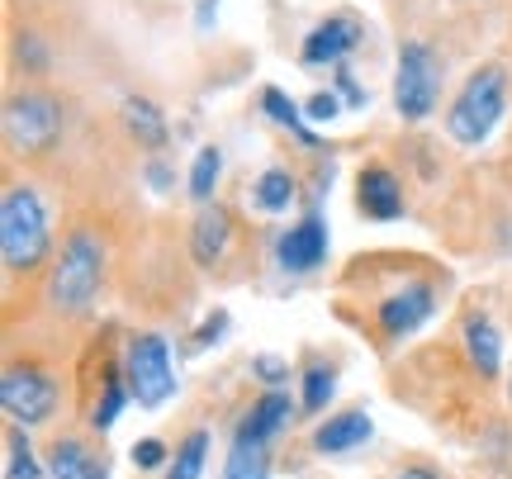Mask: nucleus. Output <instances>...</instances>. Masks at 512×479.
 Returning <instances> with one entry per match:
<instances>
[{"instance_id": "obj_1", "label": "nucleus", "mask_w": 512, "mask_h": 479, "mask_svg": "<svg viewBox=\"0 0 512 479\" xmlns=\"http://www.w3.org/2000/svg\"><path fill=\"white\" fill-rule=\"evenodd\" d=\"M0 257H5V271L15 276H34L38 266L57 257L53 219L34 181H10L0 195Z\"/></svg>"}, {"instance_id": "obj_2", "label": "nucleus", "mask_w": 512, "mask_h": 479, "mask_svg": "<svg viewBox=\"0 0 512 479\" xmlns=\"http://www.w3.org/2000/svg\"><path fill=\"white\" fill-rule=\"evenodd\" d=\"M100 290H105V242L91 228H72L48 271V304L57 314L81 318L95 309Z\"/></svg>"}, {"instance_id": "obj_3", "label": "nucleus", "mask_w": 512, "mask_h": 479, "mask_svg": "<svg viewBox=\"0 0 512 479\" xmlns=\"http://www.w3.org/2000/svg\"><path fill=\"white\" fill-rule=\"evenodd\" d=\"M508 114V67L484 62L465 76L456 100L446 105V133L456 148H484Z\"/></svg>"}, {"instance_id": "obj_4", "label": "nucleus", "mask_w": 512, "mask_h": 479, "mask_svg": "<svg viewBox=\"0 0 512 479\" xmlns=\"http://www.w3.org/2000/svg\"><path fill=\"white\" fill-rule=\"evenodd\" d=\"M441 57L432 43L422 38H408L399 43V67H394V110H399L403 124H422L432 119L441 105Z\"/></svg>"}, {"instance_id": "obj_5", "label": "nucleus", "mask_w": 512, "mask_h": 479, "mask_svg": "<svg viewBox=\"0 0 512 479\" xmlns=\"http://www.w3.org/2000/svg\"><path fill=\"white\" fill-rule=\"evenodd\" d=\"M67 129V110L62 100L48 91H15L5 105V143L19 157H48L62 143Z\"/></svg>"}, {"instance_id": "obj_6", "label": "nucleus", "mask_w": 512, "mask_h": 479, "mask_svg": "<svg viewBox=\"0 0 512 479\" xmlns=\"http://www.w3.org/2000/svg\"><path fill=\"white\" fill-rule=\"evenodd\" d=\"M124 385H128V399L138 408H162L171 404L176 394V366H171V347H166L162 332H133L124 342Z\"/></svg>"}, {"instance_id": "obj_7", "label": "nucleus", "mask_w": 512, "mask_h": 479, "mask_svg": "<svg viewBox=\"0 0 512 479\" xmlns=\"http://www.w3.org/2000/svg\"><path fill=\"white\" fill-rule=\"evenodd\" d=\"M62 404V385L53 380V370L34 366V361H10L0 375V408L10 427H38L48 423Z\"/></svg>"}, {"instance_id": "obj_8", "label": "nucleus", "mask_w": 512, "mask_h": 479, "mask_svg": "<svg viewBox=\"0 0 512 479\" xmlns=\"http://www.w3.org/2000/svg\"><path fill=\"white\" fill-rule=\"evenodd\" d=\"M432 309H437V285L432 280H408V285L389 290L375 304V323H380L384 342H403L432 318Z\"/></svg>"}, {"instance_id": "obj_9", "label": "nucleus", "mask_w": 512, "mask_h": 479, "mask_svg": "<svg viewBox=\"0 0 512 479\" xmlns=\"http://www.w3.org/2000/svg\"><path fill=\"white\" fill-rule=\"evenodd\" d=\"M361 38H366V29L356 15H328L304 34L299 62L304 67H347V57L361 48Z\"/></svg>"}, {"instance_id": "obj_10", "label": "nucleus", "mask_w": 512, "mask_h": 479, "mask_svg": "<svg viewBox=\"0 0 512 479\" xmlns=\"http://www.w3.org/2000/svg\"><path fill=\"white\" fill-rule=\"evenodd\" d=\"M275 261H280V271H290V276H309V271H318V266L328 261V223H323L318 209L280 233Z\"/></svg>"}, {"instance_id": "obj_11", "label": "nucleus", "mask_w": 512, "mask_h": 479, "mask_svg": "<svg viewBox=\"0 0 512 479\" xmlns=\"http://www.w3.org/2000/svg\"><path fill=\"white\" fill-rule=\"evenodd\" d=\"M356 209L370 223H394L403 214V185L384 162L361 166V176H356Z\"/></svg>"}, {"instance_id": "obj_12", "label": "nucleus", "mask_w": 512, "mask_h": 479, "mask_svg": "<svg viewBox=\"0 0 512 479\" xmlns=\"http://www.w3.org/2000/svg\"><path fill=\"white\" fill-rule=\"evenodd\" d=\"M294 418V399L285 394V389H266L261 399H252L247 404V413L238 418V427H233V442H247V446H271L275 432Z\"/></svg>"}, {"instance_id": "obj_13", "label": "nucleus", "mask_w": 512, "mask_h": 479, "mask_svg": "<svg viewBox=\"0 0 512 479\" xmlns=\"http://www.w3.org/2000/svg\"><path fill=\"white\" fill-rule=\"evenodd\" d=\"M48 479H110V456L86 437H57L48 446Z\"/></svg>"}, {"instance_id": "obj_14", "label": "nucleus", "mask_w": 512, "mask_h": 479, "mask_svg": "<svg viewBox=\"0 0 512 479\" xmlns=\"http://www.w3.org/2000/svg\"><path fill=\"white\" fill-rule=\"evenodd\" d=\"M370 432H375V423H370L366 408H342V413H332L328 423H318L313 451H323V456H347V451L370 442Z\"/></svg>"}, {"instance_id": "obj_15", "label": "nucleus", "mask_w": 512, "mask_h": 479, "mask_svg": "<svg viewBox=\"0 0 512 479\" xmlns=\"http://www.w3.org/2000/svg\"><path fill=\"white\" fill-rule=\"evenodd\" d=\"M228 242H233V214L223 204H204L195 214V223H190V257H195V266L223 261Z\"/></svg>"}, {"instance_id": "obj_16", "label": "nucleus", "mask_w": 512, "mask_h": 479, "mask_svg": "<svg viewBox=\"0 0 512 479\" xmlns=\"http://www.w3.org/2000/svg\"><path fill=\"white\" fill-rule=\"evenodd\" d=\"M124 129L128 138L147 152H162L171 143V129H166V110L157 100H147V95H128L124 100Z\"/></svg>"}, {"instance_id": "obj_17", "label": "nucleus", "mask_w": 512, "mask_h": 479, "mask_svg": "<svg viewBox=\"0 0 512 479\" xmlns=\"http://www.w3.org/2000/svg\"><path fill=\"white\" fill-rule=\"evenodd\" d=\"M465 356H470V366L479 370V380H494L498 370H503V337H498L489 314L465 318Z\"/></svg>"}, {"instance_id": "obj_18", "label": "nucleus", "mask_w": 512, "mask_h": 479, "mask_svg": "<svg viewBox=\"0 0 512 479\" xmlns=\"http://www.w3.org/2000/svg\"><path fill=\"white\" fill-rule=\"evenodd\" d=\"M124 404H133V399H128V385H124V366H105V380H100V399H95L91 413H86L91 432H110V427L119 423Z\"/></svg>"}, {"instance_id": "obj_19", "label": "nucleus", "mask_w": 512, "mask_h": 479, "mask_svg": "<svg viewBox=\"0 0 512 479\" xmlns=\"http://www.w3.org/2000/svg\"><path fill=\"white\" fill-rule=\"evenodd\" d=\"M294 195H299V181H294V171H285V166H266L252 185V204L261 214H285L294 204Z\"/></svg>"}, {"instance_id": "obj_20", "label": "nucleus", "mask_w": 512, "mask_h": 479, "mask_svg": "<svg viewBox=\"0 0 512 479\" xmlns=\"http://www.w3.org/2000/svg\"><path fill=\"white\" fill-rule=\"evenodd\" d=\"M261 110H266V119H275L280 129H290L304 148H318V138H313V129L304 124V105H294L290 95L280 91V86H266L261 91Z\"/></svg>"}, {"instance_id": "obj_21", "label": "nucleus", "mask_w": 512, "mask_h": 479, "mask_svg": "<svg viewBox=\"0 0 512 479\" xmlns=\"http://www.w3.org/2000/svg\"><path fill=\"white\" fill-rule=\"evenodd\" d=\"M5 479H48V465H38L34 446H29V427L5 432Z\"/></svg>"}, {"instance_id": "obj_22", "label": "nucleus", "mask_w": 512, "mask_h": 479, "mask_svg": "<svg viewBox=\"0 0 512 479\" xmlns=\"http://www.w3.org/2000/svg\"><path fill=\"white\" fill-rule=\"evenodd\" d=\"M223 176V148H214V143H204L200 152H195V162H190V200L200 204H214V185H219Z\"/></svg>"}, {"instance_id": "obj_23", "label": "nucleus", "mask_w": 512, "mask_h": 479, "mask_svg": "<svg viewBox=\"0 0 512 479\" xmlns=\"http://www.w3.org/2000/svg\"><path fill=\"white\" fill-rule=\"evenodd\" d=\"M299 408L304 413H323V408L332 404V394H337V370L323 366V361H313V366H304V375H299Z\"/></svg>"}, {"instance_id": "obj_24", "label": "nucleus", "mask_w": 512, "mask_h": 479, "mask_svg": "<svg viewBox=\"0 0 512 479\" xmlns=\"http://www.w3.org/2000/svg\"><path fill=\"white\" fill-rule=\"evenodd\" d=\"M204 456H209V427H195V432H185V442L171 451L166 479H200V475H204Z\"/></svg>"}, {"instance_id": "obj_25", "label": "nucleus", "mask_w": 512, "mask_h": 479, "mask_svg": "<svg viewBox=\"0 0 512 479\" xmlns=\"http://www.w3.org/2000/svg\"><path fill=\"white\" fill-rule=\"evenodd\" d=\"M223 479H271V446L233 442L228 461H223Z\"/></svg>"}, {"instance_id": "obj_26", "label": "nucleus", "mask_w": 512, "mask_h": 479, "mask_svg": "<svg viewBox=\"0 0 512 479\" xmlns=\"http://www.w3.org/2000/svg\"><path fill=\"white\" fill-rule=\"evenodd\" d=\"M15 62L29 76H43L48 67H53V53H48V43H43V34H38V29H19V34H15Z\"/></svg>"}, {"instance_id": "obj_27", "label": "nucleus", "mask_w": 512, "mask_h": 479, "mask_svg": "<svg viewBox=\"0 0 512 479\" xmlns=\"http://www.w3.org/2000/svg\"><path fill=\"white\" fill-rule=\"evenodd\" d=\"M252 375L266 389H280L285 380H290V361H280V356H271V351H261V356H252Z\"/></svg>"}, {"instance_id": "obj_28", "label": "nucleus", "mask_w": 512, "mask_h": 479, "mask_svg": "<svg viewBox=\"0 0 512 479\" xmlns=\"http://www.w3.org/2000/svg\"><path fill=\"white\" fill-rule=\"evenodd\" d=\"M342 114V95L337 91H318V95H309V105H304V119L309 124H332Z\"/></svg>"}, {"instance_id": "obj_29", "label": "nucleus", "mask_w": 512, "mask_h": 479, "mask_svg": "<svg viewBox=\"0 0 512 479\" xmlns=\"http://www.w3.org/2000/svg\"><path fill=\"white\" fill-rule=\"evenodd\" d=\"M133 465H138V470H157V465H171V451H166L162 437H143V442H133Z\"/></svg>"}, {"instance_id": "obj_30", "label": "nucleus", "mask_w": 512, "mask_h": 479, "mask_svg": "<svg viewBox=\"0 0 512 479\" xmlns=\"http://www.w3.org/2000/svg\"><path fill=\"white\" fill-rule=\"evenodd\" d=\"M337 95L347 100L351 110H366V105H370V91H366V86H356L351 67H337Z\"/></svg>"}, {"instance_id": "obj_31", "label": "nucleus", "mask_w": 512, "mask_h": 479, "mask_svg": "<svg viewBox=\"0 0 512 479\" xmlns=\"http://www.w3.org/2000/svg\"><path fill=\"white\" fill-rule=\"evenodd\" d=\"M223 332H228V314L223 309H214V314L200 323V332H195V347H214V342H223Z\"/></svg>"}, {"instance_id": "obj_32", "label": "nucleus", "mask_w": 512, "mask_h": 479, "mask_svg": "<svg viewBox=\"0 0 512 479\" xmlns=\"http://www.w3.org/2000/svg\"><path fill=\"white\" fill-rule=\"evenodd\" d=\"M219 5H223V0H200V5H195V29H200V34H209V29H214Z\"/></svg>"}, {"instance_id": "obj_33", "label": "nucleus", "mask_w": 512, "mask_h": 479, "mask_svg": "<svg viewBox=\"0 0 512 479\" xmlns=\"http://www.w3.org/2000/svg\"><path fill=\"white\" fill-rule=\"evenodd\" d=\"M389 479H446L441 470H432V465H403L399 475H389Z\"/></svg>"}, {"instance_id": "obj_34", "label": "nucleus", "mask_w": 512, "mask_h": 479, "mask_svg": "<svg viewBox=\"0 0 512 479\" xmlns=\"http://www.w3.org/2000/svg\"><path fill=\"white\" fill-rule=\"evenodd\" d=\"M147 181L157 185V190H166V185H171V171H166L162 162H147Z\"/></svg>"}, {"instance_id": "obj_35", "label": "nucleus", "mask_w": 512, "mask_h": 479, "mask_svg": "<svg viewBox=\"0 0 512 479\" xmlns=\"http://www.w3.org/2000/svg\"><path fill=\"white\" fill-rule=\"evenodd\" d=\"M508 399H512V375H508Z\"/></svg>"}]
</instances>
